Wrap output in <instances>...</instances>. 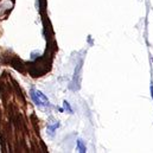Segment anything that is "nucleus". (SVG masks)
Here are the masks:
<instances>
[{"label":"nucleus","mask_w":153,"mask_h":153,"mask_svg":"<svg viewBox=\"0 0 153 153\" xmlns=\"http://www.w3.org/2000/svg\"><path fill=\"white\" fill-rule=\"evenodd\" d=\"M31 97H32V100L35 101V103L38 105V106H49V105H50L48 97H46L43 93L38 91V90L32 89V90H31Z\"/></svg>","instance_id":"1"},{"label":"nucleus","mask_w":153,"mask_h":153,"mask_svg":"<svg viewBox=\"0 0 153 153\" xmlns=\"http://www.w3.org/2000/svg\"><path fill=\"white\" fill-rule=\"evenodd\" d=\"M77 147H78L79 152H85V151H87V149H85V146L83 145V141H82V140H78V141H77Z\"/></svg>","instance_id":"2"}]
</instances>
